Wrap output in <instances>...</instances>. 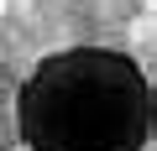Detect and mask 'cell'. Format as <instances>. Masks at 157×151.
Masks as SVG:
<instances>
[{
    "instance_id": "obj_2",
    "label": "cell",
    "mask_w": 157,
    "mask_h": 151,
    "mask_svg": "<svg viewBox=\"0 0 157 151\" xmlns=\"http://www.w3.org/2000/svg\"><path fill=\"white\" fill-rule=\"evenodd\" d=\"M147 5H157V0H147Z\"/></svg>"
},
{
    "instance_id": "obj_1",
    "label": "cell",
    "mask_w": 157,
    "mask_h": 151,
    "mask_svg": "<svg viewBox=\"0 0 157 151\" xmlns=\"http://www.w3.org/2000/svg\"><path fill=\"white\" fill-rule=\"evenodd\" d=\"M16 120L32 151H136L152 94L115 52H58L26 78Z\"/></svg>"
}]
</instances>
